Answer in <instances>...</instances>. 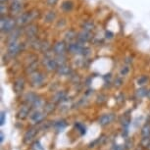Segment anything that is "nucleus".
<instances>
[{
  "mask_svg": "<svg viewBox=\"0 0 150 150\" xmlns=\"http://www.w3.org/2000/svg\"><path fill=\"white\" fill-rule=\"evenodd\" d=\"M112 119H113L112 115H108V114L104 115L100 118V120H99V124L102 125V126H105V125L109 124L110 122L112 121Z\"/></svg>",
  "mask_w": 150,
  "mask_h": 150,
  "instance_id": "obj_1",
  "label": "nucleus"
},
{
  "mask_svg": "<svg viewBox=\"0 0 150 150\" xmlns=\"http://www.w3.org/2000/svg\"><path fill=\"white\" fill-rule=\"evenodd\" d=\"M4 120H5V113L2 112L1 113V125L4 124Z\"/></svg>",
  "mask_w": 150,
  "mask_h": 150,
  "instance_id": "obj_2",
  "label": "nucleus"
},
{
  "mask_svg": "<svg viewBox=\"0 0 150 150\" xmlns=\"http://www.w3.org/2000/svg\"><path fill=\"white\" fill-rule=\"evenodd\" d=\"M3 137H4L3 134H1V142H2V141H3Z\"/></svg>",
  "mask_w": 150,
  "mask_h": 150,
  "instance_id": "obj_3",
  "label": "nucleus"
}]
</instances>
